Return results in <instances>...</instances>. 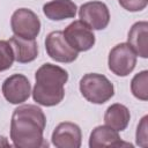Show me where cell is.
<instances>
[{"mask_svg": "<svg viewBox=\"0 0 148 148\" xmlns=\"http://www.w3.org/2000/svg\"><path fill=\"white\" fill-rule=\"evenodd\" d=\"M13 52L14 58L20 64H28L34 61L38 56V45L35 39H25L17 36H13L8 39Z\"/></svg>", "mask_w": 148, "mask_h": 148, "instance_id": "cell-13", "label": "cell"}, {"mask_svg": "<svg viewBox=\"0 0 148 148\" xmlns=\"http://www.w3.org/2000/svg\"><path fill=\"white\" fill-rule=\"evenodd\" d=\"M79 87L82 96L92 104H103L114 95V87L111 81L98 73L84 74Z\"/></svg>", "mask_w": 148, "mask_h": 148, "instance_id": "cell-3", "label": "cell"}, {"mask_svg": "<svg viewBox=\"0 0 148 148\" xmlns=\"http://www.w3.org/2000/svg\"><path fill=\"white\" fill-rule=\"evenodd\" d=\"M35 87L32 89L34 101L43 106L58 105L65 97V84L68 73L60 66L46 62L35 73Z\"/></svg>", "mask_w": 148, "mask_h": 148, "instance_id": "cell-2", "label": "cell"}, {"mask_svg": "<svg viewBox=\"0 0 148 148\" xmlns=\"http://www.w3.org/2000/svg\"><path fill=\"white\" fill-rule=\"evenodd\" d=\"M14 52L8 40H0V72L7 71L14 62Z\"/></svg>", "mask_w": 148, "mask_h": 148, "instance_id": "cell-17", "label": "cell"}, {"mask_svg": "<svg viewBox=\"0 0 148 148\" xmlns=\"http://www.w3.org/2000/svg\"><path fill=\"white\" fill-rule=\"evenodd\" d=\"M147 120H148V116H143L142 119L140 120L139 125H138L136 134H135L136 145L142 147V148H147V146H148V125H147Z\"/></svg>", "mask_w": 148, "mask_h": 148, "instance_id": "cell-18", "label": "cell"}, {"mask_svg": "<svg viewBox=\"0 0 148 148\" xmlns=\"http://www.w3.org/2000/svg\"><path fill=\"white\" fill-rule=\"evenodd\" d=\"M118 2L128 12H141L148 5V0H118Z\"/></svg>", "mask_w": 148, "mask_h": 148, "instance_id": "cell-19", "label": "cell"}, {"mask_svg": "<svg viewBox=\"0 0 148 148\" xmlns=\"http://www.w3.org/2000/svg\"><path fill=\"white\" fill-rule=\"evenodd\" d=\"M45 50L47 56L57 61V62H64L69 64L76 60L79 52H76L74 49L71 47V45L65 39L62 31H52L50 32L45 38Z\"/></svg>", "mask_w": 148, "mask_h": 148, "instance_id": "cell-7", "label": "cell"}, {"mask_svg": "<svg viewBox=\"0 0 148 148\" xmlns=\"http://www.w3.org/2000/svg\"><path fill=\"white\" fill-rule=\"evenodd\" d=\"M3 146L8 147V146H10V145H9V142L7 141V139H6L5 136L0 135V147H3Z\"/></svg>", "mask_w": 148, "mask_h": 148, "instance_id": "cell-20", "label": "cell"}, {"mask_svg": "<svg viewBox=\"0 0 148 148\" xmlns=\"http://www.w3.org/2000/svg\"><path fill=\"white\" fill-rule=\"evenodd\" d=\"M127 43L133 49L136 56L148 58V22H135L128 31Z\"/></svg>", "mask_w": 148, "mask_h": 148, "instance_id": "cell-12", "label": "cell"}, {"mask_svg": "<svg viewBox=\"0 0 148 148\" xmlns=\"http://www.w3.org/2000/svg\"><path fill=\"white\" fill-rule=\"evenodd\" d=\"M131 91L133 96L140 101L148 99V71H141L133 76Z\"/></svg>", "mask_w": 148, "mask_h": 148, "instance_id": "cell-16", "label": "cell"}, {"mask_svg": "<svg viewBox=\"0 0 148 148\" xmlns=\"http://www.w3.org/2000/svg\"><path fill=\"white\" fill-rule=\"evenodd\" d=\"M1 90L7 102L10 104H22L29 98L31 86L25 75L13 74L3 81Z\"/></svg>", "mask_w": 148, "mask_h": 148, "instance_id": "cell-9", "label": "cell"}, {"mask_svg": "<svg viewBox=\"0 0 148 148\" xmlns=\"http://www.w3.org/2000/svg\"><path fill=\"white\" fill-rule=\"evenodd\" d=\"M79 17L92 30H103L110 22V12L102 1H89L79 9Z\"/></svg>", "mask_w": 148, "mask_h": 148, "instance_id": "cell-8", "label": "cell"}, {"mask_svg": "<svg viewBox=\"0 0 148 148\" xmlns=\"http://www.w3.org/2000/svg\"><path fill=\"white\" fill-rule=\"evenodd\" d=\"M109 69L117 76H127L136 65V54L128 43H120L113 46L108 58Z\"/></svg>", "mask_w": 148, "mask_h": 148, "instance_id": "cell-5", "label": "cell"}, {"mask_svg": "<svg viewBox=\"0 0 148 148\" xmlns=\"http://www.w3.org/2000/svg\"><path fill=\"white\" fill-rule=\"evenodd\" d=\"M130 119H131L130 110L120 103L111 104L106 109L104 114L105 125L113 128L117 132H121L126 130V127L128 126Z\"/></svg>", "mask_w": 148, "mask_h": 148, "instance_id": "cell-15", "label": "cell"}, {"mask_svg": "<svg viewBox=\"0 0 148 148\" xmlns=\"http://www.w3.org/2000/svg\"><path fill=\"white\" fill-rule=\"evenodd\" d=\"M46 117L43 110L34 104L17 106L10 120V139L17 148H40L46 147L44 130Z\"/></svg>", "mask_w": 148, "mask_h": 148, "instance_id": "cell-1", "label": "cell"}, {"mask_svg": "<svg viewBox=\"0 0 148 148\" xmlns=\"http://www.w3.org/2000/svg\"><path fill=\"white\" fill-rule=\"evenodd\" d=\"M89 147L90 148H101V147H133L130 142H124L120 139V135L113 128L101 125L92 130L89 136Z\"/></svg>", "mask_w": 148, "mask_h": 148, "instance_id": "cell-11", "label": "cell"}, {"mask_svg": "<svg viewBox=\"0 0 148 148\" xmlns=\"http://www.w3.org/2000/svg\"><path fill=\"white\" fill-rule=\"evenodd\" d=\"M10 28L17 37L35 39L40 32V21L31 9L18 8L10 17Z\"/></svg>", "mask_w": 148, "mask_h": 148, "instance_id": "cell-4", "label": "cell"}, {"mask_svg": "<svg viewBox=\"0 0 148 148\" xmlns=\"http://www.w3.org/2000/svg\"><path fill=\"white\" fill-rule=\"evenodd\" d=\"M77 7L72 0H52L43 6L44 15L51 21H62L73 18L76 15Z\"/></svg>", "mask_w": 148, "mask_h": 148, "instance_id": "cell-14", "label": "cell"}, {"mask_svg": "<svg viewBox=\"0 0 148 148\" xmlns=\"http://www.w3.org/2000/svg\"><path fill=\"white\" fill-rule=\"evenodd\" d=\"M51 141L57 148H80L82 142L81 128L71 121L60 123L54 128Z\"/></svg>", "mask_w": 148, "mask_h": 148, "instance_id": "cell-10", "label": "cell"}, {"mask_svg": "<svg viewBox=\"0 0 148 148\" xmlns=\"http://www.w3.org/2000/svg\"><path fill=\"white\" fill-rule=\"evenodd\" d=\"M65 39L76 52L89 51L95 45V35L91 28H89L81 20L74 21L68 24L62 31Z\"/></svg>", "mask_w": 148, "mask_h": 148, "instance_id": "cell-6", "label": "cell"}]
</instances>
